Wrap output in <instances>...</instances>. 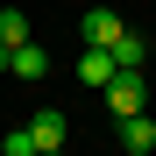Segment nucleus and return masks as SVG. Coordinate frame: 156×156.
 Returning <instances> with one entry per match:
<instances>
[{
  "mask_svg": "<svg viewBox=\"0 0 156 156\" xmlns=\"http://www.w3.org/2000/svg\"><path fill=\"white\" fill-rule=\"evenodd\" d=\"M78 78H85L92 92H107V85H114V57H99V50H85V57H78Z\"/></svg>",
  "mask_w": 156,
  "mask_h": 156,
  "instance_id": "obj_6",
  "label": "nucleus"
},
{
  "mask_svg": "<svg viewBox=\"0 0 156 156\" xmlns=\"http://www.w3.org/2000/svg\"><path fill=\"white\" fill-rule=\"evenodd\" d=\"M57 156H64V149H57Z\"/></svg>",
  "mask_w": 156,
  "mask_h": 156,
  "instance_id": "obj_10",
  "label": "nucleus"
},
{
  "mask_svg": "<svg viewBox=\"0 0 156 156\" xmlns=\"http://www.w3.org/2000/svg\"><path fill=\"white\" fill-rule=\"evenodd\" d=\"M36 36H29V14H21V7H0V50H7V57H14V50H29Z\"/></svg>",
  "mask_w": 156,
  "mask_h": 156,
  "instance_id": "obj_5",
  "label": "nucleus"
},
{
  "mask_svg": "<svg viewBox=\"0 0 156 156\" xmlns=\"http://www.w3.org/2000/svg\"><path fill=\"white\" fill-rule=\"evenodd\" d=\"M121 149H128V156H149V149H156V121H149V114L128 121V128H121Z\"/></svg>",
  "mask_w": 156,
  "mask_h": 156,
  "instance_id": "obj_7",
  "label": "nucleus"
},
{
  "mask_svg": "<svg viewBox=\"0 0 156 156\" xmlns=\"http://www.w3.org/2000/svg\"><path fill=\"white\" fill-rule=\"evenodd\" d=\"M64 135H71V128H64V114H57V107H43V114L29 121V142H36V156H57V149H64Z\"/></svg>",
  "mask_w": 156,
  "mask_h": 156,
  "instance_id": "obj_3",
  "label": "nucleus"
},
{
  "mask_svg": "<svg viewBox=\"0 0 156 156\" xmlns=\"http://www.w3.org/2000/svg\"><path fill=\"white\" fill-rule=\"evenodd\" d=\"M142 64H149V36L128 29V36L114 43V78H142Z\"/></svg>",
  "mask_w": 156,
  "mask_h": 156,
  "instance_id": "obj_4",
  "label": "nucleus"
},
{
  "mask_svg": "<svg viewBox=\"0 0 156 156\" xmlns=\"http://www.w3.org/2000/svg\"><path fill=\"white\" fill-rule=\"evenodd\" d=\"M99 99H107V121H114V128H128V121L149 114V85H142V78H114Z\"/></svg>",
  "mask_w": 156,
  "mask_h": 156,
  "instance_id": "obj_1",
  "label": "nucleus"
},
{
  "mask_svg": "<svg viewBox=\"0 0 156 156\" xmlns=\"http://www.w3.org/2000/svg\"><path fill=\"white\" fill-rule=\"evenodd\" d=\"M0 156H36V142H29V128H14V135H0Z\"/></svg>",
  "mask_w": 156,
  "mask_h": 156,
  "instance_id": "obj_9",
  "label": "nucleus"
},
{
  "mask_svg": "<svg viewBox=\"0 0 156 156\" xmlns=\"http://www.w3.org/2000/svg\"><path fill=\"white\" fill-rule=\"evenodd\" d=\"M78 36H85V50H99V57H114V43L128 36V21H121L114 7H85V14H78Z\"/></svg>",
  "mask_w": 156,
  "mask_h": 156,
  "instance_id": "obj_2",
  "label": "nucleus"
},
{
  "mask_svg": "<svg viewBox=\"0 0 156 156\" xmlns=\"http://www.w3.org/2000/svg\"><path fill=\"white\" fill-rule=\"evenodd\" d=\"M43 71H50V50H43V43L14 50V78H43Z\"/></svg>",
  "mask_w": 156,
  "mask_h": 156,
  "instance_id": "obj_8",
  "label": "nucleus"
}]
</instances>
